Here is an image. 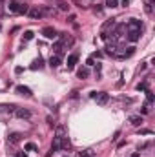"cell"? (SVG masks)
Masks as SVG:
<instances>
[{"label":"cell","instance_id":"4316f807","mask_svg":"<svg viewBox=\"0 0 155 157\" xmlns=\"http://www.w3.org/2000/svg\"><path fill=\"white\" fill-rule=\"evenodd\" d=\"M141 134H143V135H152L153 132H152V130H146V128H144V130H141Z\"/></svg>","mask_w":155,"mask_h":157},{"label":"cell","instance_id":"7402d4cb","mask_svg":"<svg viewBox=\"0 0 155 157\" xmlns=\"http://www.w3.org/2000/svg\"><path fill=\"white\" fill-rule=\"evenodd\" d=\"M86 66H95V57H88V60H86Z\"/></svg>","mask_w":155,"mask_h":157},{"label":"cell","instance_id":"4fadbf2b","mask_svg":"<svg viewBox=\"0 0 155 157\" xmlns=\"http://www.w3.org/2000/svg\"><path fill=\"white\" fill-rule=\"evenodd\" d=\"M20 137H22L20 134H9V137H7V141H9L11 145H16V143L20 141Z\"/></svg>","mask_w":155,"mask_h":157},{"label":"cell","instance_id":"d6a6232c","mask_svg":"<svg viewBox=\"0 0 155 157\" xmlns=\"http://www.w3.org/2000/svg\"><path fill=\"white\" fill-rule=\"evenodd\" d=\"M0 2H2V0H0Z\"/></svg>","mask_w":155,"mask_h":157},{"label":"cell","instance_id":"52a82bcc","mask_svg":"<svg viewBox=\"0 0 155 157\" xmlns=\"http://www.w3.org/2000/svg\"><path fill=\"white\" fill-rule=\"evenodd\" d=\"M77 60H79V53H71L68 57V70H73L75 64H77Z\"/></svg>","mask_w":155,"mask_h":157},{"label":"cell","instance_id":"ffe728a7","mask_svg":"<svg viewBox=\"0 0 155 157\" xmlns=\"http://www.w3.org/2000/svg\"><path fill=\"white\" fill-rule=\"evenodd\" d=\"M144 11H146V15H153V5H150V4L146 2V5H144Z\"/></svg>","mask_w":155,"mask_h":157},{"label":"cell","instance_id":"cb8c5ba5","mask_svg":"<svg viewBox=\"0 0 155 157\" xmlns=\"http://www.w3.org/2000/svg\"><path fill=\"white\" fill-rule=\"evenodd\" d=\"M26 150H27V152H33V150H37V146H35L33 143H27V145H26Z\"/></svg>","mask_w":155,"mask_h":157},{"label":"cell","instance_id":"d6986e66","mask_svg":"<svg viewBox=\"0 0 155 157\" xmlns=\"http://www.w3.org/2000/svg\"><path fill=\"white\" fill-rule=\"evenodd\" d=\"M58 9H60V11H69V5H68L66 2L60 0V2H58Z\"/></svg>","mask_w":155,"mask_h":157},{"label":"cell","instance_id":"603a6c76","mask_svg":"<svg viewBox=\"0 0 155 157\" xmlns=\"http://www.w3.org/2000/svg\"><path fill=\"white\" fill-rule=\"evenodd\" d=\"M146 91V97H148V102H153V93L150 91V90H144Z\"/></svg>","mask_w":155,"mask_h":157},{"label":"cell","instance_id":"44dd1931","mask_svg":"<svg viewBox=\"0 0 155 157\" xmlns=\"http://www.w3.org/2000/svg\"><path fill=\"white\" fill-rule=\"evenodd\" d=\"M31 38H33V31H29V29L24 31V40H31Z\"/></svg>","mask_w":155,"mask_h":157},{"label":"cell","instance_id":"ac0fdd59","mask_svg":"<svg viewBox=\"0 0 155 157\" xmlns=\"http://www.w3.org/2000/svg\"><path fill=\"white\" fill-rule=\"evenodd\" d=\"M106 7H119V2L117 0H106Z\"/></svg>","mask_w":155,"mask_h":157},{"label":"cell","instance_id":"d4e9b609","mask_svg":"<svg viewBox=\"0 0 155 157\" xmlns=\"http://www.w3.org/2000/svg\"><path fill=\"white\" fill-rule=\"evenodd\" d=\"M5 110H7V112H15V110H16V106H15V104H7V106H5Z\"/></svg>","mask_w":155,"mask_h":157},{"label":"cell","instance_id":"8fae6325","mask_svg":"<svg viewBox=\"0 0 155 157\" xmlns=\"http://www.w3.org/2000/svg\"><path fill=\"white\" fill-rule=\"evenodd\" d=\"M106 53H108V55H117V46H115V42H111V44L106 46Z\"/></svg>","mask_w":155,"mask_h":157},{"label":"cell","instance_id":"4dcf8cb0","mask_svg":"<svg viewBox=\"0 0 155 157\" xmlns=\"http://www.w3.org/2000/svg\"><path fill=\"white\" fill-rule=\"evenodd\" d=\"M148 4H150V5H153V4H155V0H148Z\"/></svg>","mask_w":155,"mask_h":157},{"label":"cell","instance_id":"5b68a950","mask_svg":"<svg viewBox=\"0 0 155 157\" xmlns=\"http://www.w3.org/2000/svg\"><path fill=\"white\" fill-rule=\"evenodd\" d=\"M15 115H16L18 119H29V117H31V112L26 110V108H16V110H15Z\"/></svg>","mask_w":155,"mask_h":157},{"label":"cell","instance_id":"83f0119b","mask_svg":"<svg viewBox=\"0 0 155 157\" xmlns=\"http://www.w3.org/2000/svg\"><path fill=\"white\" fill-rule=\"evenodd\" d=\"M22 71H24V68H20V66H16V68H15V73H16V75H20Z\"/></svg>","mask_w":155,"mask_h":157},{"label":"cell","instance_id":"5bb4252c","mask_svg":"<svg viewBox=\"0 0 155 157\" xmlns=\"http://www.w3.org/2000/svg\"><path fill=\"white\" fill-rule=\"evenodd\" d=\"M130 123H132L133 126H141V124H143V117H141V115H133V117L130 119Z\"/></svg>","mask_w":155,"mask_h":157},{"label":"cell","instance_id":"30bf717a","mask_svg":"<svg viewBox=\"0 0 155 157\" xmlns=\"http://www.w3.org/2000/svg\"><path fill=\"white\" fill-rule=\"evenodd\" d=\"M42 66H44V60H42V57H38V59H35V60H33L31 70H40Z\"/></svg>","mask_w":155,"mask_h":157},{"label":"cell","instance_id":"484cf974","mask_svg":"<svg viewBox=\"0 0 155 157\" xmlns=\"http://www.w3.org/2000/svg\"><path fill=\"white\" fill-rule=\"evenodd\" d=\"M137 90L141 91V90H146V82H141V84H137Z\"/></svg>","mask_w":155,"mask_h":157},{"label":"cell","instance_id":"8992f818","mask_svg":"<svg viewBox=\"0 0 155 157\" xmlns=\"http://www.w3.org/2000/svg\"><path fill=\"white\" fill-rule=\"evenodd\" d=\"M27 15H29L31 18H40V16L44 15V11H42V9H38V7H29Z\"/></svg>","mask_w":155,"mask_h":157},{"label":"cell","instance_id":"7c38bea8","mask_svg":"<svg viewBox=\"0 0 155 157\" xmlns=\"http://www.w3.org/2000/svg\"><path fill=\"white\" fill-rule=\"evenodd\" d=\"M88 75H90V70H88V68H80V70L77 71V77H79V79H88Z\"/></svg>","mask_w":155,"mask_h":157},{"label":"cell","instance_id":"7a4b0ae2","mask_svg":"<svg viewBox=\"0 0 155 157\" xmlns=\"http://www.w3.org/2000/svg\"><path fill=\"white\" fill-rule=\"evenodd\" d=\"M40 33H42V35H44V38H48V40H55V38L58 37L57 29H55V27H51V26L42 27V31H40Z\"/></svg>","mask_w":155,"mask_h":157},{"label":"cell","instance_id":"f1b7e54d","mask_svg":"<svg viewBox=\"0 0 155 157\" xmlns=\"http://www.w3.org/2000/svg\"><path fill=\"white\" fill-rule=\"evenodd\" d=\"M130 4V0H122V5H128Z\"/></svg>","mask_w":155,"mask_h":157},{"label":"cell","instance_id":"3957f363","mask_svg":"<svg viewBox=\"0 0 155 157\" xmlns=\"http://www.w3.org/2000/svg\"><path fill=\"white\" fill-rule=\"evenodd\" d=\"M126 29H128V31H141V29H143V22L137 20V18H130Z\"/></svg>","mask_w":155,"mask_h":157},{"label":"cell","instance_id":"f546056e","mask_svg":"<svg viewBox=\"0 0 155 157\" xmlns=\"http://www.w3.org/2000/svg\"><path fill=\"white\" fill-rule=\"evenodd\" d=\"M16 157H26V154H24V152H20V154H18Z\"/></svg>","mask_w":155,"mask_h":157},{"label":"cell","instance_id":"9a60e30c","mask_svg":"<svg viewBox=\"0 0 155 157\" xmlns=\"http://www.w3.org/2000/svg\"><path fill=\"white\" fill-rule=\"evenodd\" d=\"M79 157H95V152H93L91 148H88V150H82V152H79Z\"/></svg>","mask_w":155,"mask_h":157},{"label":"cell","instance_id":"277c9868","mask_svg":"<svg viewBox=\"0 0 155 157\" xmlns=\"http://www.w3.org/2000/svg\"><path fill=\"white\" fill-rule=\"evenodd\" d=\"M15 91H16L18 95H22V97H31V95H33V93H31V90H29L27 86H22V84H20V86H16V88H15Z\"/></svg>","mask_w":155,"mask_h":157},{"label":"cell","instance_id":"ba28073f","mask_svg":"<svg viewBox=\"0 0 155 157\" xmlns=\"http://www.w3.org/2000/svg\"><path fill=\"white\" fill-rule=\"evenodd\" d=\"M141 38V31H128V40L130 42H137Z\"/></svg>","mask_w":155,"mask_h":157},{"label":"cell","instance_id":"e0dca14e","mask_svg":"<svg viewBox=\"0 0 155 157\" xmlns=\"http://www.w3.org/2000/svg\"><path fill=\"white\" fill-rule=\"evenodd\" d=\"M27 11H29V5L27 4H20L18 5V15H26Z\"/></svg>","mask_w":155,"mask_h":157},{"label":"cell","instance_id":"1f68e13d","mask_svg":"<svg viewBox=\"0 0 155 157\" xmlns=\"http://www.w3.org/2000/svg\"><path fill=\"white\" fill-rule=\"evenodd\" d=\"M132 157H139V154H133V155H132Z\"/></svg>","mask_w":155,"mask_h":157},{"label":"cell","instance_id":"9c48e42d","mask_svg":"<svg viewBox=\"0 0 155 157\" xmlns=\"http://www.w3.org/2000/svg\"><path fill=\"white\" fill-rule=\"evenodd\" d=\"M49 66H51V68H58V66H60V57H58V55H51Z\"/></svg>","mask_w":155,"mask_h":157},{"label":"cell","instance_id":"2e32d148","mask_svg":"<svg viewBox=\"0 0 155 157\" xmlns=\"http://www.w3.org/2000/svg\"><path fill=\"white\" fill-rule=\"evenodd\" d=\"M18 5H20L18 2H9V5H7V7H9V11H11V13H18Z\"/></svg>","mask_w":155,"mask_h":157},{"label":"cell","instance_id":"6da1fadb","mask_svg":"<svg viewBox=\"0 0 155 157\" xmlns=\"http://www.w3.org/2000/svg\"><path fill=\"white\" fill-rule=\"evenodd\" d=\"M90 97H91V99H95V101H97V104H100V106L108 104V101H110V95H108L106 91H91V93H90Z\"/></svg>","mask_w":155,"mask_h":157}]
</instances>
